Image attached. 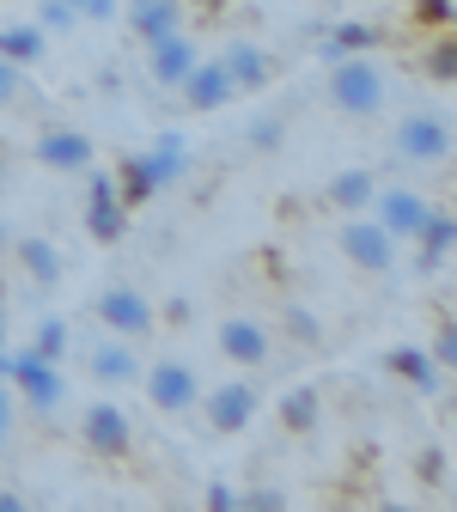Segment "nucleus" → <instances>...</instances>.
<instances>
[{"label":"nucleus","instance_id":"obj_5","mask_svg":"<svg viewBox=\"0 0 457 512\" xmlns=\"http://www.w3.org/2000/svg\"><path fill=\"white\" fill-rule=\"evenodd\" d=\"M336 244L348 256V269H360V275H390L397 269V238H390L372 214H342Z\"/></svg>","mask_w":457,"mask_h":512},{"label":"nucleus","instance_id":"obj_26","mask_svg":"<svg viewBox=\"0 0 457 512\" xmlns=\"http://www.w3.org/2000/svg\"><path fill=\"white\" fill-rule=\"evenodd\" d=\"M281 324H287L293 348H305V354H317V348H323V324H317V311H311V305H299V299H293V305L281 311Z\"/></svg>","mask_w":457,"mask_h":512},{"label":"nucleus","instance_id":"obj_38","mask_svg":"<svg viewBox=\"0 0 457 512\" xmlns=\"http://www.w3.org/2000/svg\"><path fill=\"white\" fill-rule=\"evenodd\" d=\"M19 506H25V494H19V488H0V512H19Z\"/></svg>","mask_w":457,"mask_h":512},{"label":"nucleus","instance_id":"obj_3","mask_svg":"<svg viewBox=\"0 0 457 512\" xmlns=\"http://www.w3.org/2000/svg\"><path fill=\"white\" fill-rule=\"evenodd\" d=\"M0 378L13 384V397L31 409V415H55L68 403V384H61V366L43 360L37 348H0Z\"/></svg>","mask_w":457,"mask_h":512},{"label":"nucleus","instance_id":"obj_30","mask_svg":"<svg viewBox=\"0 0 457 512\" xmlns=\"http://www.w3.org/2000/svg\"><path fill=\"white\" fill-rule=\"evenodd\" d=\"M74 25H80V13L68 7V0H43V7H37V31H55L61 37V31H74Z\"/></svg>","mask_w":457,"mask_h":512},{"label":"nucleus","instance_id":"obj_36","mask_svg":"<svg viewBox=\"0 0 457 512\" xmlns=\"http://www.w3.org/2000/svg\"><path fill=\"white\" fill-rule=\"evenodd\" d=\"M202 500H208V506H220V512H232V506H238V488H226V482H208V488H202Z\"/></svg>","mask_w":457,"mask_h":512},{"label":"nucleus","instance_id":"obj_32","mask_svg":"<svg viewBox=\"0 0 457 512\" xmlns=\"http://www.w3.org/2000/svg\"><path fill=\"white\" fill-rule=\"evenodd\" d=\"M238 506H250V512H281V506H293V494L287 488H238Z\"/></svg>","mask_w":457,"mask_h":512},{"label":"nucleus","instance_id":"obj_31","mask_svg":"<svg viewBox=\"0 0 457 512\" xmlns=\"http://www.w3.org/2000/svg\"><path fill=\"white\" fill-rule=\"evenodd\" d=\"M281 141H287V116H263L250 128V153H275Z\"/></svg>","mask_w":457,"mask_h":512},{"label":"nucleus","instance_id":"obj_27","mask_svg":"<svg viewBox=\"0 0 457 512\" xmlns=\"http://www.w3.org/2000/svg\"><path fill=\"white\" fill-rule=\"evenodd\" d=\"M427 354H433V366L451 378L457 372V324H451V317H439V324H433V342H427Z\"/></svg>","mask_w":457,"mask_h":512},{"label":"nucleus","instance_id":"obj_6","mask_svg":"<svg viewBox=\"0 0 457 512\" xmlns=\"http://www.w3.org/2000/svg\"><path fill=\"white\" fill-rule=\"evenodd\" d=\"M214 342H220V354L238 372H263L275 360V336H269V324L256 311H226L220 324H214Z\"/></svg>","mask_w":457,"mask_h":512},{"label":"nucleus","instance_id":"obj_33","mask_svg":"<svg viewBox=\"0 0 457 512\" xmlns=\"http://www.w3.org/2000/svg\"><path fill=\"white\" fill-rule=\"evenodd\" d=\"M366 43H378L372 25H342V31L330 37V55H354V49H366Z\"/></svg>","mask_w":457,"mask_h":512},{"label":"nucleus","instance_id":"obj_20","mask_svg":"<svg viewBox=\"0 0 457 512\" xmlns=\"http://www.w3.org/2000/svg\"><path fill=\"white\" fill-rule=\"evenodd\" d=\"M122 19H128V37L135 43H153V37L183 31V0H128Z\"/></svg>","mask_w":457,"mask_h":512},{"label":"nucleus","instance_id":"obj_13","mask_svg":"<svg viewBox=\"0 0 457 512\" xmlns=\"http://www.w3.org/2000/svg\"><path fill=\"white\" fill-rule=\"evenodd\" d=\"M86 232L98 244H122V232H128V202H122L116 177L98 171V165L86 171Z\"/></svg>","mask_w":457,"mask_h":512},{"label":"nucleus","instance_id":"obj_15","mask_svg":"<svg viewBox=\"0 0 457 512\" xmlns=\"http://www.w3.org/2000/svg\"><path fill=\"white\" fill-rule=\"evenodd\" d=\"M195 61H202V55H195V37H189V31L153 37V43H147V80H153L159 92H177V86H183V74L195 68Z\"/></svg>","mask_w":457,"mask_h":512},{"label":"nucleus","instance_id":"obj_37","mask_svg":"<svg viewBox=\"0 0 457 512\" xmlns=\"http://www.w3.org/2000/svg\"><path fill=\"white\" fill-rule=\"evenodd\" d=\"M122 0H80V19H116Z\"/></svg>","mask_w":457,"mask_h":512},{"label":"nucleus","instance_id":"obj_28","mask_svg":"<svg viewBox=\"0 0 457 512\" xmlns=\"http://www.w3.org/2000/svg\"><path fill=\"white\" fill-rule=\"evenodd\" d=\"M43 360H55L61 366V354H68V324H61V317H43V324H37V342H31Z\"/></svg>","mask_w":457,"mask_h":512},{"label":"nucleus","instance_id":"obj_18","mask_svg":"<svg viewBox=\"0 0 457 512\" xmlns=\"http://www.w3.org/2000/svg\"><path fill=\"white\" fill-rule=\"evenodd\" d=\"M220 68H226L232 92H263V86L275 80V61H269V49H256V43H244V37L220 49Z\"/></svg>","mask_w":457,"mask_h":512},{"label":"nucleus","instance_id":"obj_17","mask_svg":"<svg viewBox=\"0 0 457 512\" xmlns=\"http://www.w3.org/2000/svg\"><path fill=\"white\" fill-rule=\"evenodd\" d=\"M13 269H19L31 287H55L61 275H68V256L55 250V238H43V232H25V238H13Z\"/></svg>","mask_w":457,"mask_h":512},{"label":"nucleus","instance_id":"obj_25","mask_svg":"<svg viewBox=\"0 0 457 512\" xmlns=\"http://www.w3.org/2000/svg\"><path fill=\"white\" fill-rule=\"evenodd\" d=\"M421 68H427L433 86L451 92V80H457V43H451V31H433V43H427V55H421Z\"/></svg>","mask_w":457,"mask_h":512},{"label":"nucleus","instance_id":"obj_29","mask_svg":"<svg viewBox=\"0 0 457 512\" xmlns=\"http://www.w3.org/2000/svg\"><path fill=\"white\" fill-rule=\"evenodd\" d=\"M31 92H25V68H13L7 55H0V110H19Z\"/></svg>","mask_w":457,"mask_h":512},{"label":"nucleus","instance_id":"obj_4","mask_svg":"<svg viewBox=\"0 0 457 512\" xmlns=\"http://www.w3.org/2000/svg\"><path fill=\"white\" fill-rule=\"evenodd\" d=\"M390 153L409 159V165H445L451 159V116L439 110H409L390 128Z\"/></svg>","mask_w":457,"mask_h":512},{"label":"nucleus","instance_id":"obj_34","mask_svg":"<svg viewBox=\"0 0 457 512\" xmlns=\"http://www.w3.org/2000/svg\"><path fill=\"white\" fill-rule=\"evenodd\" d=\"M13 427H19V397H13V384L0 378V452H7V439H13Z\"/></svg>","mask_w":457,"mask_h":512},{"label":"nucleus","instance_id":"obj_24","mask_svg":"<svg viewBox=\"0 0 457 512\" xmlns=\"http://www.w3.org/2000/svg\"><path fill=\"white\" fill-rule=\"evenodd\" d=\"M0 55H7L13 68H37V61L49 55V31H37V25H7V31H0Z\"/></svg>","mask_w":457,"mask_h":512},{"label":"nucleus","instance_id":"obj_16","mask_svg":"<svg viewBox=\"0 0 457 512\" xmlns=\"http://www.w3.org/2000/svg\"><path fill=\"white\" fill-rule=\"evenodd\" d=\"M177 98H183V110H195V116H214V110H226L238 92H232V80H226L220 61H195V68L183 74V86H177Z\"/></svg>","mask_w":457,"mask_h":512},{"label":"nucleus","instance_id":"obj_1","mask_svg":"<svg viewBox=\"0 0 457 512\" xmlns=\"http://www.w3.org/2000/svg\"><path fill=\"white\" fill-rule=\"evenodd\" d=\"M189 171V141L177 135V128H165V135L147 147V153H128V159H116V189H122V202L128 208H141V202H153L159 189H171L177 177Z\"/></svg>","mask_w":457,"mask_h":512},{"label":"nucleus","instance_id":"obj_23","mask_svg":"<svg viewBox=\"0 0 457 512\" xmlns=\"http://www.w3.org/2000/svg\"><path fill=\"white\" fill-rule=\"evenodd\" d=\"M317 421H323V391L317 384H293L281 397V427L287 433H317Z\"/></svg>","mask_w":457,"mask_h":512},{"label":"nucleus","instance_id":"obj_10","mask_svg":"<svg viewBox=\"0 0 457 512\" xmlns=\"http://www.w3.org/2000/svg\"><path fill=\"white\" fill-rule=\"evenodd\" d=\"M80 445L104 464H122V458H135V421L116 403H86L80 409Z\"/></svg>","mask_w":457,"mask_h":512},{"label":"nucleus","instance_id":"obj_11","mask_svg":"<svg viewBox=\"0 0 457 512\" xmlns=\"http://www.w3.org/2000/svg\"><path fill=\"white\" fill-rule=\"evenodd\" d=\"M37 165L43 171H55V177H86L92 165H98V147H92V135L86 128H68V122H49L43 135H37Z\"/></svg>","mask_w":457,"mask_h":512},{"label":"nucleus","instance_id":"obj_14","mask_svg":"<svg viewBox=\"0 0 457 512\" xmlns=\"http://www.w3.org/2000/svg\"><path fill=\"white\" fill-rule=\"evenodd\" d=\"M141 366H147L141 348L128 342V336H110V330L86 348V372H92L98 384H141Z\"/></svg>","mask_w":457,"mask_h":512},{"label":"nucleus","instance_id":"obj_19","mask_svg":"<svg viewBox=\"0 0 457 512\" xmlns=\"http://www.w3.org/2000/svg\"><path fill=\"white\" fill-rule=\"evenodd\" d=\"M384 372L397 378V384H409V391H421V397H439L445 391V372L433 366V354L427 348H409V342L384 354Z\"/></svg>","mask_w":457,"mask_h":512},{"label":"nucleus","instance_id":"obj_12","mask_svg":"<svg viewBox=\"0 0 457 512\" xmlns=\"http://www.w3.org/2000/svg\"><path fill=\"white\" fill-rule=\"evenodd\" d=\"M427 208H433V202L421 196V189H409V183H378V189H372V208H366V214H372V220H378L390 238H397V244H409V238L421 232Z\"/></svg>","mask_w":457,"mask_h":512},{"label":"nucleus","instance_id":"obj_35","mask_svg":"<svg viewBox=\"0 0 457 512\" xmlns=\"http://www.w3.org/2000/svg\"><path fill=\"white\" fill-rule=\"evenodd\" d=\"M421 19L433 31H451V0H421Z\"/></svg>","mask_w":457,"mask_h":512},{"label":"nucleus","instance_id":"obj_8","mask_svg":"<svg viewBox=\"0 0 457 512\" xmlns=\"http://www.w3.org/2000/svg\"><path fill=\"white\" fill-rule=\"evenodd\" d=\"M195 409H202L208 433L232 439V433H244V427L256 421V409H263V397H256V384H250V378H220L214 391H202V397H195Z\"/></svg>","mask_w":457,"mask_h":512},{"label":"nucleus","instance_id":"obj_39","mask_svg":"<svg viewBox=\"0 0 457 512\" xmlns=\"http://www.w3.org/2000/svg\"><path fill=\"white\" fill-rule=\"evenodd\" d=\"M68 7H74V13H80V0H68Z\"/></svg>","mask_w":457,"mask_h":512},{"label":"nucleus","instance_id":"obj_21","mask_svg":"<svg viewBox=\"0 0 457 512\" xmlns=\"http://www.w3.org/2000/svg\"><path fill=\"white\" fill-rule=\"evenodd\" d=\"M372 189H378V177L360 171V165H348V171H336L330 183H323V202H330L336 214H366L372 208Z\"/></svg>","mask_w":457,"mask_h":512},{"label":"nucleus","instance_id":"obj_40","mask_svg":"<svg viewBox=\"0 0 457 512\" xmlns=\"http://www.w3.org/2000/svg\"><path fill=\"white\" fill-rule=\"evenodd\" d=\"M0 348H7V336H0Z\"/></svg>","mask_w":457,"mask_h":512},{"label":"nucleus","instance_id":"obj_2","mask_svg":"<svg viewBox=\"0 0 457 512\" xmlns=\"http://www.w3.org/2000/svg\"><path fill=\"white\" fill-rule=\"evenodd\" d=\"M330 104L342 110V116H378L384 104H390V74H384V61H372V55H336V68H330Z\"/></svg>","mask_w":457,"mask_h":512},{"label":"nucleus","instance_id":"obj_9","mask_svg":"<svg viewBox=\"0 0 457 512\" xmlns=\"http://www.w3.org/2000/svg\"><path fill=\"white\" fill-rule=\"evenodd\" d=\"M141 384H147V403H153L159 415H189L195 397H202V372H195L189 360H177V354L141 366Z\"/></svg>","mask_w":457,"mask_h":512},{"label":"nucleus","instance_id":"obj_7","mask_svg":"<svg viewBox=\"0 0 457 512\" xmlns=\"http://www.w3.org/2000/svg\"><path fill=\"white\" fill-rule=\"evenodd\" d=\"M92 317H98V330H110V336H128V342H141V336L159 324V305H153L141 287L116 281V287H104V293L92 299Z\"/></svg>","mask_w":457,"mask_h":512},{"label":"nucleus","instance_id":"obj_22","mask_svg":"<svg viewBox=\"0 0 457 512\" xmlns=\"http://www.w3.org/2000/svg\"><path fill=\"white\" fill-rule=\"evenodd\" d=\"M415 244H421V269L451 263V244H457V220H451V208H427V220H421Z\"/></svg>","mask_w":457,"mask_h":512}]
</instances>
